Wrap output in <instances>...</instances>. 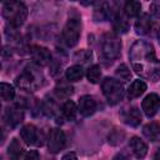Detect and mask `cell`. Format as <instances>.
Masks as SVG:
<instances>
[{"label": "cell", "instance_id": "cell-1", "mask_svg": "<svg viewBox=\"0 0 160 160\" xmlns=\"http://www.w3.org/2000/svg\"><path fill=\"white\" fill-rule=\"evenodd\" d=\"M132 69L141 78L152 82L160 79V60L155 55L154 46L145 40H136L129 51Z\"/></svg>", "mask_w": 160, "mask_h": 160}, {"label": "cell", "instance_id": "cell-2", "mask_svg": "<svg viewBox=\"0 0 160 160\" xmlns=\"http://www.w3.org/2000/svg\"><path fill=\"white\" fill-rule=\"evenodd\" d=\"M2 16L11 28L21 26L28 16V8L21 1H8L2 5Z\"/></svg>", "mask_w": 160, "mask_h": 160}, {"label": "cell", "instance_id": "cell-3", "mask_svg": "<svg viewBox=\"0 0 160 160\" xmlns=\"http://www.w3.org/2000/svg\"><path fill=\"white\" fill-rule=\"evenodd\" d=\"M71 14L69 15V19L62 29V32H61V39H62V42L69 46V48H72L78 44L79 39H80V35H81V19H80V15L75 11V9H71Z\"/></svg>", "mask_w": 160, "mask_h": 160}, {"label": "cell", "instance_id": "cell-4", "mask_svg": "<svg viewBox=\"0 0 160 160\" xmlns=\"http://www.w3.org/2000/svg\"><path fill=\"white\" fill-rule=\"evenodd\" d=\"M15 84L26 91H35L42 84V75L32 66H28L20 75L16 76Z\"/></svg>", "mask_w": 160, "mask_h": 160}, {"label": "cell", "instance_id": "cell-5", "mask_svg": "<svg viewBox=\"0 0 160 160\" xmlns=\"http://www.w3.org/2000/svg\"><path fill=\"white\" fill-rule=\"evenodd\" d=\"M101 90L110 105H116L124 99L122 85L120 84V81H118L112 78H106L105 80H102Z\"/></svg>", "mask_w": 160, "mask_h": 160}, {"label": "cell", "instance_id": "cell-6", "mask_svg": "<svg viewBox=\"0 0 160 160\" xmlns=\"http://www.w3.org/2000/svg\"><path fill=\"white\" fill-rule=\"evenodd\" d=\"M121 51V41L115 34H105L101 39V52L105 59L114 60L119 58Z\"/></svg>", "mask_w": 160, "mask_h": 160}, {"label": "cell", "instance_id": "cell-7", "mask_svg": "<svg viewBox=\"0 0 160 160\" xmlns=\"http://www.w3.org/2000/svg\"><path fill=\"white\" fill-rule=\"evenodd\" d=\"M65 142H66L65 132L61 129H58V128L51 129V131L49 134V139H48V149H49V151L52 152V154L59 152L65 146Z\"/></svg>", "mask_w": 160, "mask_h": 160}, {"label": "cell", "instance_id": "cell-8", "mask_svg": "<svg viewBox=\"0 0 160 160\" xmlns=\"http://www.w3.org/2000/svg\"><path fill=\"white\" fill-rule=\"evenodd\" d=\"M20 136L21 139L25 141V144L28 145H41L42 141H41V134L40 131L38 130V128L32 124H26L21 128L20 130Z\"/></svg>", "mask_w": 160, "mask_h": 160}, {"label": "cell", "instance_id": "cell-9", "mask_svg": "<svg viewBox=\"0 0 160 160\" xmlns=\"http://www.w3.org/2000/svg\"><path fill=\"white\" fill-rule=\"evenodd\" d=\"M30 55L32 61L38 66H45L51 61V52L48 48L40 46V45H34L30 49Z\"/></svg>", "mask_w": 160, "mask_h": 160}, {"label": "cell", "instance_id": "cell-10", "mask_svg": "<svg viewBox=\"0 0 160 160\" xmlns=\"http://www.w3.org/2000/svg\"><path fill=\"white\" fill-rule=\"evenodd\" d=\"M120 118L121 120L129 125V126H132V128H136L140 125L141 122V112L140 110L136 108V106H128V108H124L120 112Z\"/></svg>", "mask_w": 160, "mask_h": 160}, {"label": "cell", "instance_id": "cell-11", "mask_svg": "<svg viewBox=\"0 0 160 160\" xmlns=\"http://www.w3.org/2000/svg\"><path fill=\"white\" fill-rule=\"evenodd\" d=\"M141 108H142V111L145 112V115L148 118H152L160 108V96L158 94H154V92L146 95L145 99L142 100Z\"/></svg>", "mask_w": 160, "mask_h": 160}, {"label": "cell", "instance_id": "cell-12", "mask_svg": "<svg viewBox=\"0 0 160 160\" xmlns=\"http://www.w3.org/2000/svg\"><path fill=\"white\" fill-rule=\"evenodd\" d=\"M4 120L10 128H15L24 120V111L21 108H8L4 114Z\"/></svg>", "mask_w": 160, "mask_h": 160}, {"label": "cell", "instance_id": "cell-13", "mask_svg": "<svg viewBox=\"0 0 160 160\" xmlns=\"http://www.w3.org/2000/svg\"><path fill=\"white\" fill-rule=\"evenodd\" d=\"M79 111L82 116H91L96 111V101L90 95H84L79 100Z\"/></svg>", "mask_w": 160, "mask_h": 160}, {"label": "cell", "instance_id": "cell-14", "mask_svg": "<svg viewBox=\"0 0 160 160\" xmlns=\"http://www.w3.org/2000/svg\"><path fill=\"white\" fill-rule=\"evenodd\" d=\"M129 148H130L131 152L134 154V156L138 158V159H142L148 154V145L138 136H132L130 139Z\"/></svg>", "mask_w": 160, "mask_h": 160}, {"label": "cell", "instance_id": "cell-15", "mask_svg": "<svg viewBox=\"0 0 160 160\" xmlns=\"http://www.w3.org/2000/svg\"><path fill=\"white\" fill-rule=\"evenodd\" d=\"M151 26H152V21H151V18L148 14H142L141 16H139L138 20L134 24L135 32L139 34V35L148 34L151 30Z\"/></svg>", "mask_w": 160, "mask_h": 160}, {"label": "cell", "instance_id": "cell-16", "mask_svg": "<svg viewBox=\"0 0 160 160\" xmlns=\"http://www.w3.org/2000/svg\"><path fill=\"white\" fill-rule=\"evenodd\" d=\"M142 134L145 135L146 139H149L152 142L160 141V124L154 122V121L148 122L142 128Z\"/></svg>", "mask_w": 160, "mask_h": 160}, {"label": "cell", "instance_id": "cell-17", "mask_svg": "<svg viewBox=\"0 0 160 160\" xmlns=\"http://www.w3.org/2000/svg\"><path fill=\"white\" fill-rule=\"evenodd\" d=\"M145 90H146V84L142 80H134L128 88V96L130 99L139 98L145 92Z\"/></svg>", "mask_w": 160, "mask_h": 160}, {"label": "cell", "instance_id": "cell-18", "mask_svg": "<svg viewBox=\"0 0 160 160\" xmlns=\"http://www.w3.org/2000/svg\"><path fill=\"white\" fill-rule=\"evenodd\" d=\"M129 21H128V16L125 14L118 12L114 18V29L116 32L120 34H125L129 30Z\"/></svg>", "mask_w": 160, "mask_h": 160}, {"label": "cell", "instance_id": "cell-19", "mask_svg": "<svg viewBox=\"0 0 160 160\" xmlns=\"http://www.w3.org/2000/svg\"><path fill=\"white\" fill-rule=\"evenodd\" d=\"M8 155L10 160H19L22 155V146L18 139H12L8 146Z\"/></svg>", "mask_w": 160, "mask_h": 160}, {"label": "cell", "instance_id": "cell-20", "mask_svg": "<svg viewBox=\"0 0 160 160\" xmlns=\"http://www.w3.org/2000/svg\"><path fill=\"white\" fill-rule=\"evenodd\" d=\"M78 110H79V109L76 108V105H75V102H74L72 100H66V101L64 102L62 108H61V111H62L64 118L68 119V120H70V121L76 118Z\"/></svg>", "mask_w": 160, "mask_h": 160}, {"label": "cell", "instance_id": "cell-21", "mask_svg": "<svg viewBox=\"0 0 160 160\" xmlns=\"http://www.w3.org/2000/svg\"><path fill=\"white\" fill-rule=\"evenodd\" d=\"M141 11V4L139 1H128L125 2L124 5V14L128 16V18H134V16H138Z\"/></svg>", "mask_w": 160, "mask_h": 160}, {"label": "cell", "instance_id": "cell-22", "mask_svg": "<svg viewBox=\"0 0 160 160\" xmlns=\"http://www.w3.org/2000/svg\"><path fill=\"white\" fill-rule=\"evenodd\" d=\"M82 76H84V69L81 68V65H74L66 70V79L69 81H79L81 80Z\"/></svg>", "mask_w": 160, "mask_h": 160}, {"label": "cell", "instance_id": "cell-23", "mask_svg": "<svg viewBox=\"0 0 160 160\" xmlns=\"http://www.w3.org/2000/svg\"><path fill=\"white\" fill-rule=\"evenodd\" d=\"M55 92L59 98H69L70 95H72L74 92V88L69 84V82H58V85L55 86Z\"/></svg>", "mask_w": 160, "mask_h": 160}, {"label": "cell", "instance_id": "cell-24", "mask_svg": "<svg viewBox=\"0 0 160 160\" xmlns=\"http://www.w3.org/2000/svg\"><path fill=\"white\" fill-rule=\"evenodd\" d=\"M124 138H125V132H124L121 129L115 128V129H112V130L109 132L108 140H109V144H111V145H119V144L122 142Z\"/></svg>", "mask_w": 160, "mask_h": 160}, {"label": "cell", "instance_id": "cell-25", "mask_svg": "<svg viewBox=\"0 0 160 160\" xmlns=\"http://www.w3.org/2000/svg\"><path fill=\"white\" fill-rule=\"evenodd\" d=\"M86 76H88V80L92 84H98L100 81V78H101V69L99 65H92L88 69V72H86Z\"/></svg>", "mask_w": 160, "mask_h": 160}, {"label": "cell", "instance_id": "cell-26", "mask_svg": "<svg viewBox=\"0 0 160 160\" xmlns=\"http://www.w3.org/2000/svg\"><path fill=\"white\" fill-rule=\"evenodd\" d=\"M91 59H92V52L90 50H86V49L76 51L74 54V61H76L79 64H86V62L91 61Z\"/></svg>", "mask_w": 160, "mask_h": 160}, {"label": "cell", "instance_id": "cell-27", "mask_svg": "<svg viewBox=\"0 0 160 160\" xmlns=\"http://www.w3.org/2000/svg\"><path fill=\"white\" fill-rule=\"evenodd\" d=\"M0 94H1V98H2L4 101H10L15 96V90L10 84L2 82L0 85Z\"/></svg>", "mask_w": 160, "mask_h": 160}, {"label": "cell", "instance_id": "cell-28", "mask_svg": "<svg viewBox=\"0 0 160 160\" xmlns=\"http://www.w3.org/2000/svg\"><path fill=\"white\" fill-rule=\"evenodd\" d=\"M116 75H118L120 79H122L124 81H128V80L131 79V72H130L129 68H128L125 64H121V65L116 69Z\"/></svg>", "mask_w": 160, "mask_h": 160}, {"label": "cell", "instance_id": "cell-29", "mask_svg": "<svg viewBox=\"0 0 160 160\" xmlns=\"http://www.w3.org/2000/svg\"><path fill=\"white\" fill-rule=\"evenodd\" d=\"M44 112L48 116H52L56 112V106H55V102L52 100H48L44 102Z\"/></svg>", "mask_w": 160, "mask_h": 160}, {"label": "cell", "instance_id": "cell-30", "mask_svg": "<svg viewBox=\"0 0 160 160\" xmlns=\"http://www.w3.org/2000/svg\"><path fill=\"white\" fill-rule=\"evenodd\" d=\"M149 10H150V14H151L154 18L160 19V0L152 1V2L150 4Z\"/></svg>", "mask_w": 160, "mask_h": 160}, {"label": "cell", "instance_id": "cell-31", "mask_svg": "<svg viewBox=\"0 0 160 160\" xmlns=\"http://www.w3.org/2000/svg\"><path fill=\"white\" fill-rule=\"evenodd\" d=\"M24 160H40V156H39V152L36 150H30L26 155H25V159Z\"/></svg>", "mask_w": 160, "mask_h": 160}, {"label": "cell", "instance_id": "cell-32", "mask_svg": "<svg viewBox=\"0 0 160 160\" xmlns=\"http://www.w3.org/2000/svg\"><path fill=\"white\" fill-rule=\"evenodd\" d=\"M61 160H78V156H76L75 152L70 151V152H66V154L61 158Z\"/></svg>", "mask_w": 160, "mask_h": 160}, {"label": "cell", "instance_id": "cell-33", "mask_svg": "<svg viewBox=\"0 0 160 160\" xmlns=\"http://www.w3.org/2000/svg\"><path fill=\"white\" fill-rule=\"evenodd\" d=\"M112 160H130L125 154H118V155H115L114 156V159Z\"/></svg>", "mask_w": 160, "mask_h": 160}, {"label": "cell", "instance_id": "cell-34", "mask_svg": "<svg viewBox=\"0 0 160 160\" xmlns=\"http://www.w3.org/2000/svg\"><path fill=\"white\" fill-rule=\"evenodd\" d=\"M155 160H160V149H158V151L155 154Z\"/></svg>", "mask_w": 160, "mask_h": 160}, {"label": "cell", "instance_id": "cell-35", "mask_svg": "<svg viewBox=\"0 0 160 160\" xmlns=\"http://www.w3.org/2000/svg\"><path fill=\"white\" fill-rule=\"evenodd\" d=\"M158 40H159V44H160V28L158 30Z\"/></svg>", "mask_w": 160, "mask_h": 160}]
</instances>
